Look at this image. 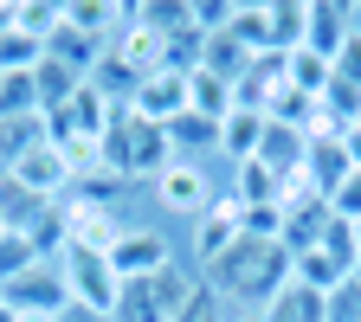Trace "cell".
<instances>
[{"instance_id":"8d00e7d4","label":"cell","mask_w":361,"mask_h":322,"mask_svg":"<svg viewBox=\"0 0 361 322\" xmlns=\"http://www.w3.org/2000/svg\"><path fill=\"white\" fill-rule=\"evenodd\" d=\"M355 290H361V264H355Z\"/></svg>"},{"instance_id":"d6986e66","label":"cell","mask_w":361,"mask_h":322,"mask_svg":"<svg viewBox=\"0 0 361 322\" xmlns=\"http://www.w3.org/2000/svg\"><path fill=\"white\" fill-rule=\"evenodd\" d=\"M52 135H45V116H0V174L20 168L32 149H45Z\"/></svg>"},{"instance_id":"277c9868","label":"cell","mask_w":361,"mask_h":322,"mask_svg":"<svg viewBox=\"0 0 361 322\" xmlns=\"http://www.w3.org/2000/svg\"><path fill=\"white\" fill-rule=\"evenodd\" d=\"M59 271H65V297H71V309H90V316H110V309H116L123 278L110 271V252H84V245H71V252L59 258Z\"/></svg>"},{"instance_id":"ac0fdd59","label":"cell","mask_w":361,"mask_h":322,"mask_svg":"<svg viewBox=\"0 0 361 322\" xmlns=\"http://www.w3.org/2000/svg\"><path fill=\"white\" fill-rule=\"evenodd\" d=\"M233 90H239V84H226V78H213V71H188V110L207 116V123H226V116L239 110Z\"/></svg>"},{"instance_id":"ffe728a7","label":"cell","mask_w":361,"mask_h":322,"mask_svg":"<svg viewBox=\"0 0 361 322\" xmlns=\"http://www.w3.org/2000/svg\"><path fill=\"white\" fill-rule=\"evenodd\" d=\"M258 142H264V116H258V110H233V116L219 123V155L233 161V168H239V161H252V155H258Z\"/></svg>"},{"instance_id":"3957f363","label":"cell","mask_w":361,"mask_h":322,"mask_svg":"<svg viewBox=\"0 0 361 322\" xmlns=\"http://www.w3.org/2000/svg\"><path fill=\"white\" fill-rule=\"evenodd\" d=\"M194 290H200V271L194 264H168V271H155L142 284H123L110 322H180V309L194 303Z\"/></svg>"},{"instance_id":"7402d4cb","label":"cell","mask_w":361,"mask_h":322,"mask_svg":"<svg viewBox=\"0 0 361 322\" xmlns=\"http://www.w3.org/2000/svg\"><path fill=\"white\" fill-rule=\"evenodd\" d=\"M284 78H290V90H303V97H323V90L336 84V65L323 52H310V45H297V52H284Z\"/></svg>"},{"instance_id":"8fae6325","label":"cell","mask_w":361,"mask_h":322,"mask_svg":"<svg viewBox=\"0 0 361 322\" xmlns=\"http://www.w3.org/2000/svg\"><path fill=\"white\" fill-rule=\"evenodd\" d=\"M13 180H20V187L26 194H39V200H65L71 194V168H65V155L52 149V142H45V149H32L20 168H7Z\"/></svg>"},{"instance_id":"5bb4252c","label":"cell","mask_w":361,"mask_h":322,"mask_svg":"<svg viewBox=\"0 0 361 322\" xmlns=\"http://www.w3.org/2000/svg\"><path fill=\"white\" fill-rule=\"evenodd\" d=\"M104 52H110V45H104V39H90V32H78L71 20H65V26L52 32V39H45V58H52V65H65L71 78H90Z\"/></svg>"},{"instance_id":"ba28073f","label":"cell","mask_w":361,"mask_h":322,"mask_svg":"<svg viewBox=\"0 0 361 322\" xmlns=\"http://www.w3.org/2000/svg\"><path fill=\"white\" fill-rule=\"evenodd\" d=\"M129 116H142V123H174V116H188V71H149L142 84H135V97H129Z\"/></svg>"},{"instance_id":"6da1fadb","label":"cell","mask_w":361,"mask_h":322,"mask_svg":"<svg viewBox=\"0 0 361 322\" xmlns=\"http://www.w3.org/2000/svg\"><path fill=\"white\" fill-rule=\"evenodd\" d=\"M200 284H207L219 303L252 309V322H258V316H264V303L290 284V252H284V245H271V239H239L219 264H207V271H200Z\"/></svg>"},{"instance_id":"2e32d148","label":"cell","mask_w":361,"mask_h":322,"mask_svg":"<svg viewBox=\"0 0 361 322\" xmlns=\"http://www.w3.org/2000/svg\"><path fill=\"white\" fill-rule=\"evenodd\" d=\"M252 161H264L271 174L284 180V174H297V168L310 161V135H303V129H284V123H264V142H258Z\"/></svg>"},{"instance_id":"e0dca14e","label":"cell","mask_w":361,"mask_h":322,"mask_svg":"<svg viewBox=\"0 0 361 322\" xmlns=\"http://www.w3.org/2000/svg\"><path fill=\"white\" fill-rule=\"evenodd\" d=\"M310 32V0H271L264 7V52H297Z\"/></svg>"},{"instance_id":"f1b7e54d","label":"cell","mask_w":361,"mask_h":322,"mask_svg":"<svg viewBox=\"0 0 361 322\" xmlns=\"http://www.w3.org/2000/svg\"><path fill=\"white\" fill-rule=\"evenodd\" d=\"M323 200H329V213H336V219H348V225H355V219H361V168L342 180V187H329Z\"/></svg>"},{"instance_id":"30bf717a","label":"cell","mask_w":361,"mask_h":322,"mask_svg":"<svg viewBox=\"0 0 361 322\" xmlns=\"http://www.w3.org/2000/svg\"><path fill=\"white\" fill-rule=\"evenodd\" d=\"M0 303L39 309V316H65V309H71V297H65V271H59V264H32L26 278H13L7 290H0Z\"/></svg>"},{"instance_id":"83f0119b","label":"cell","mask_w":361,"mask_h":322,"mask_svg":"<svg viewBox=\"0 0 361 322\" xmlns=\"http://www.w3.org/2000/svg\"><path fill=\"white\" fill-rule=\"evenodd\" d=\"M226 32H233L245 52L258 58V52H264V7H245V0H233V26H226Z\"/></svg>"},{"instance_id":"484cf974","label":"cell","mask_w":361,"mask_h":322,"mask_svg":"<svg viewBox=\"0 0 361 322\" xmlns=\"http://www.w3.org/2000/svg\"><path fill=\"white\" fill-rule=\"evenodd\" d=\"M32 264H45V258L32 252V239H26V233H0V290H7L13 278H26Z\"/></svg>"},{"instance_id":"8992f818","label":"cell","mask_w":361,"mask_h":322,"mask_svg":"<svg viewBox=\"0 0 361 322\" xmlns=\"http://www.w3.org/2000/svg\"><path fill=\"white\" fill-rule=\"evenodd\" d=\"M245 239V213H239V200L233 194H219L200 219H194V239H188V252H194V271H207V264H219L226 252H233Z\"/></svg>"},{"instance_id":"52a82bcc","label":"cell","mask_w":361,"mask_h":322,"mask_svg":"<svg viewBox=\"0 0 361 322\" xmlns=\"http://www.w3.org/2000/svg\"><path fill=\"white\" fill-rule=\"evenodd\" d=\"M149 187H155V200L168 206V213H180V219H200L219 194H213V180H207V168L200 161H168L155 180H149Z\"/></svg>"},{"instance_id":"9a60e30c","label":"cell","mask_w":361,"mask_h":322,"mask_svg":"<svg viewBox=\"0 0 361 322\" xmlns=\"http://www.w3.org/2000/svg\"><path fill=\"white\" fill-rule=\"evenodd\" d=\"M258 322H329V290H310V284H284L278 297L264 303V316Z\"/></svg>"},{"instance_id":"d590c367","label":"cell","mask_w":361,"mask_h":322,"mask_svg":"<svg viewBox=\"0 0 361 322\" xmlns=\"http://www.w3.org/2000/svg\"><path fill=\"white\" fill-rule=\"evenodd\" d=\"M355 258H361V219H355Z\"/></svg>"},{"instance_id":"e575fe53","label":"cell","mask_w":361,"mask_h":322,"mask_svg":"<svg viewBox=\"0 0 361 322\" xmlns=\"http://www.w3.org/2000/svg\"><path fill=\"white\" fill-rule=\"evenodd\" d=\"M0 322H13V303H0Z\"/></svg>"},{"instance_id":"d6a6232c","label":"cell","mask_w":361,"mask_h":322,"mask_svg":"<svg viewBox=\"0 0 361 322\" xmlns=\"http://www.w3.org/2000/svg\"><path fill=\"white\" fill-rule=\"evenodd\" d=\"M59 322H110V316H90V309H65Z\"/></svg>"},{"instance_id":"44dd1931","label":"cell","mask_w":361,"mask_h":322,"mask_svg":"<svg viewBox=\"0 0 361 322\" xmlns=\"http://www.w3.org/2000/svg\"><path fill=\"white\" fill-rule=\"evenodd\" d=\"M233 200H239V206H284V180L271 174L264 161H239V174H233Z\"/></svg>"},{"instance_id":"74e56055","label":"cell","mask_w":361,"mask_h":322,"mask_svg":"<svg viewBox=\"0 0 361 322\" xmlns=\"http://www.w3.org/2000/svg\"><path fill=\"white\" fill-rule=\"evenodd\" d=\"M0 233H7V225H0Z\"/></svg>"},{"instance_id":"1f68e13d","label":"cell","mask_w":361,"mask_h":322,"mask_svg":"<svg viewBox=\"0 0 361 322\" xmlns=\"http://www.w3.org/2000/svg\"><path fill=\"white\" fill-rule=\"evenodd\" d=\"M13 13H20V0H0V32H13Z\"/></svg>"},{"instance_id":"4fadbf2b","label":"cell","mask_w":361,"mask_h":322,"mask_svg":"<svg viewBox=\"0 0 361 322\" xmlns=\"http://www.w3.org/2000/svg\"><path fill=\"white\" fill-rule=\"evenodd\" d=\"M355 39V26H348V0H310V32H303V45L310 52H323L329 65H336V52Z\"/></svg>"},{"instance_id":"cb8c5ba5","label":"cell","mask_w":361,"mask_h":322,"mask_svg":"<svg viewBox=\"0 0 361 322\" xmlns=\"http://www.w3.org/2000/svg\"><path fill=\"white\" fill-rule=\"evenodd\" d=\"M13 26H20V32H32V39L45 45V39H52V32L65 26V0H20Z\"/></svg>"},{"instance_id":"603a6c76","label":"cell","mask_w":361,"mask_h":322,"mask_svg":"<svg viewBox=\"0 0 361 322\" xmlns=\"http://www.w3.org/2000/svg\"><path fill=\"white\" fill-rule=\"evenodd\" d=\"M52 206V200H39V194H26L13 174H0V225L7 233H32V219Z\"/></svg>"},{"instance_id":"5b68a950","label":"cell","mask_w":361,"mask_h":322,"mask_svg":"<svg viewBox=\"0 0 361 322\" xmlns=\"http://www.w3.org/2000/svg\"><path fill=\"white\" fill-rule=\"evenodd\" d=\"M168 264H174V245H168L161 225H123V239L110 245V271L123 284H142V278H155Z\"/></svg>"},{"instance_id":"836d02e7","label":"cell","mask_w":361,"mask_h":322,"mask_svg":"<svg viewBox=\"0 0 361 322\" xmlns=\"http://www.w3.org/2000/svg\"><path fill=\"white\" fill-rule=\"evenodd\" d=\"M13 322H59V316H39V309H13Z\"/></svg>"},{"instance_id":"f546056e","label":"cell","mask_w":361,"mask_h":322,"mask_svg":"<svg viewBox=\"0 0 361 322\" xmlns=\"http://www.w3.org/2000/svg\"><path fill=\"white\" fill-rule=\"evenodd\" d=\"M180 322H226V303H219V297L200 284V290H194V303L180 309Z\"/></svg>"},{"instance_id":"9c48e42d","label":"cell","mask_w":361,"mask_h":322,"mask_svg":"<svg viewBox=\"0 0 361 322\" xmlns=\"http://www.w3.org/2000/svg\"><path fill=\"white\" fill-rule=\"evenodd\" d=\"M65 219H71V245H84V252H110L123 239L116 206L97 194H65Z\"/></svg>"},{"instance_id":"4316f807","label":"cell","mask_w":361,"mask_h":322,"mask_svg":"<svg viewBox=\"0 0 361 322\" xmlns=\"http://www.w3.org/2000/svg\"><path fill=\"white\" fill-rule=\"evenodd\" d=\"M39 58H45V45L32 39V32H0V71H39Z\"/></svg>"},{"instance_id":"d4e9b609","label":"cell","mask_w":361,"mask_h":322,"mask_svg":"<svg viewBox=\"0 0 361 322\" xmlns=\"http://www.w3.org/2000/svg\"><path fill=\"white\" fill-rule=\"evenodd\" d=\"M0 116H39L32 71H0Z\"/></svg>"},{"instance_id":"4dcf8cb0","label":"cell","mask_w":361,"mask_h":322,"mask_svg":"<svg viewBox=\"0 0 361 322\" xmlns=\"http://www.w3.org/2000/svg\"><path fill=\"white\" fill-rule=\"evenodd\" d=\"M336 78H342L348 90H361V32H355L342 52H336Z\"/></svg>"},{"instance_id":"7c38bea8","label":"cell","mask_w":361,"mask_h":322,"mask_svg":"<svg viewBox=\"0 0 361 322\" xmlns=\"http://www.w3.org/2000/svg\"><path fill=\"white\" fill-rule=\"evenodd\" d=\"M329 219H336V213H329L323 194L290 200V206H284V239H278V245H284L290 258H297V252H316V245H323V233H329Z\"/></svg>"},{"instance_id":"7a4b0ae2","label":"cell","mask_w":361,"mask_h":322,"mask_svg":"<svg viewBox=\"0 0 361 322\" xmlns=\"http://www.w3.org/2000/svg\"><path fill=\"white\" fill-rule=\"evenodd\" d=\"M174 161V142L161 123H142V116H116L104 129V168L116 180H155L161 168Z\"/></svg>"}]
</instances>
